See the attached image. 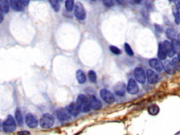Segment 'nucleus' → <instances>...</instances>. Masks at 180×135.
Masks as SVG:
<instances>
[{
  "instance_id": "nucleus-35",
  "label": "nucleus",
  "mask_w": 180,
  "mask_h": 135,
  "mask_svg": "<svg viewBox=\"0 0 180 135\" xmlns=\"http://www.w3.org/2000/svg\"><path fill=\"white\" fill-rule=\"evenodd\" d=\"M174 4H175V8L177 9H180V1L174 2Z\"/></svg>"
},
{
  "instance_id": "nucleus-4",
  "label": "nucleus",
  "mask_w": 180,
  "mask_h": 135,
  "mask_svg": "<svg viewBox=\"0 0 180 135\" xmlns=\"http://www.w3.org/2000/svg\"><path fill=\"white\" fill-rule=\"evenodd\" d=\"M75 16L79 21H82V20L85 19L86 18V11L84 7L83 6L80 2H77L75 5V9H74Z\"/></svg>"
},
{
  "instance_id": "nucleus-9",
  "label": "nucleus",
  "mask_w": 180,
  "mask_h": 135,
  "mask_svg": "<svg viewBox=\"0 0 180 135\" xmlns=\"http://www.w3.org/2000/svg\"><path fill=\"white\" fill-rule=\"evenodd\" d=\"M25 123L30 128H35L38 125V121L35 117L31 113H28L25 116Z\"/></svg>"
},
{
  "instance_id": "nucleus-24",
  "label": "nucleus",
  "mask_w": 180,
  "mask_h": 135,
  "mask_svg": "<svg viewBox=\"0 0 180 135\" xmlns=\"http://www.w3.org/2000/svg\"><path fill=\"white\" fill-rule=\"evenodd\" d=\"M172 11H173V15L174 16V21H175L176 24H179L180 23V11L179 9H176L175 7H174L172 9Z\"/></svg>"
},
{
  "instance_id": "nucleus-21",
  "label": "nucleus",
  "mask_w": 180,
  "mask_h": 135,
  "mask_svg": "<svg viewBox=\"0 0 180 135\" xmlns=\"http://www.w3.org/2000/svg\"><path fill=\"white\" fill-rule=\"evenodd\" d=\"M147 111L148 113L150 115L156 116L157 114H158L159 111H160V108H159V106L158 105H156V104H153V105L148 106Z\"/></svg>"
},
{
  "instance_id": "nucleus-10",
  "label": "nucleus",
  "mask_w": 180,
  "mask_h": 135,
  "mask_svg": "<svg viewBox=\"0 0 180 135\" xmlns=\"http://www.w3.org/2000/svg\"><path fill=\"white\" fill-rule=\"evenodd\" d=\"M148 63L151 68H152L153 69L156 70L158 72H161L163 69V64L160 60L157 59V58L150 59L148 61Z\"/></svg>"
},
{
  "instance_id": "nucleus-12",
  "label": "nucleus",
  "mask_w": 180,
  "mask_h": 135,
  "mask_svg": "<svg viewBox=\"0 0 180 135\" xmlns=\"http://www.w3.org/2000/svg\"><path fill=\"white\" fill-rule=\"evenodd\" d=\"M127 90V86H126L125 84L123 82H119L116 85L114 86V91L116 95L122 96L125 95Z\"/></svg>"
},
{
  "instance_id": "nucleus-38",
  "label": "nucleus",
  "mask_w": 180,
  "mask_h": 135,
  "mask_svg": "<svg viewBox=\"0 0 180 135\" xmlns=\"http://www.w3.org/2000/svg\"><path fill=\"white\" fill-rule=\"evenodd\" d=\"M175 135H180V132H179L178 133H177Z\"/></svg>"
},
{
  "instance_id": "nucleus-30",
  "label": "nucleus",
  "mask_w": 180,
  "mask_h": 135,
  "mask_svg": "<svg viewBox=\"0 0 180 135\" xmlns=\"http://www.w3.org/2000/svg\"><path fill=\"white\" fill-rule=\"evenodd\" d=\"M125 52L127 53V55H129L130 57H132L134 55V52L132 48H131L130 46L127 44V43H125Z\"/></svg>"
},
{
  "instance_id": "nucleus-26",
  "label": "nucleus",
  "mask_w": 180,
  "mask_h": 135,
  "mask_svg": "<svg viewBox=\"0 0 180 135\" xmlns=\"http://www.w3.org/2000/svg\"><path fill=\"white\" fill-rule=\"evenodd\" d=\"M171 44L172 47H173V49L174 51V52H180V44H179V42H177V40H172L171 42Z\"/></svg>"
},
{
  "instance_id": "nucleus-7",
  "label": "nucleus",
  "mask_w": 180,
  "mask_h": 135,
  "mask_svg": "<svg viewBox=\"0 0 180 135\" xmlns=\"http://www.w3.org/2000/svg\"><path fill=\"white\" fill-rule=\"evenodd\" d=\"M139 88L137 81L135 79L130 78V80L128 81L127 86V91H128V93L133 95V94H137L139 92Z\"/></svg>"
},
{
  "instance_id": "nucleus-3",
  "label": "nucleus",
  "mask_w": 180,
  "mask_h": 135,
  "mask_svg": "<svg viewBox=\"0 0 180 135\" xmlns=\"http://www.w3.org/2000/svg\"><path fill=\"white\" fill-rule=\"evenodd\" d=\"M40 126L44 129H49L51 128V127L54 124V119L53 116L49 113L44 114L42 116L40 121Z\"/></svg>"
},
{
  "instance_id": "nucleus-22",
  "label": "nucleus",
  "mask_w": 180,
  "mask_h": 135,
  "mask_svg": "<svg viewBox=\"0 0 180 135\" xmlns=\"http://www.w3.org/2000/svg\"><path fill=\"white\" fill-rule=\"evenodd\" d=\"M15 118H16V120L17 122V123L19 124V125H22L23 123H24V120H23L21 112H20V109L19 108L16 109V113H15Z\"/></svg>"
},
{
  "instance_id": "nucleus-34",
  "label": "nucleus",
  "mask_w": 180,
  "mask_h": 135,
  "mask_svg": "<svg viewBox=\"0 0 180 135\" xmlns=\"http://www.w3.org/2000/svg\"><path fill=\"white\" fill-rule=\"evenodd\" d=\"M4 21V13L0 9V23Z\"/></svg>"
},
{
  "instance_id": "nucleus-29",
  "label": "nucleus",
  "mask_w": 180,
  "mask_h": 135,
  "mask_svg": "<svg viewBox=\"0 0 180 135\" xmlns=\"http://www.w3.org/2000/svg\"><path fill=\"white\" fill-rule=\"evenodd\" d=\"M74 7V2L73 0H68L66 2V9L67 11H71Z\"/></svg>"
},
{
  "instance_id": "nucleus-16",
  "label": "nucleus",
  "mask_w": 180,
  "mask_h": 135,
  "mask_svg": "<svg viewBox=\"0 0 180 135\" xmlns=\"http://www.w3.org/2000/svg\"><path fill=\"white\" fill-rule=\"evenodd\" d=\"M163 44L167 52V55H168L169 57H174V54H175V52H174V51L173 49V47H172L171 42H169L168 40H165V41L163 42Z\"/></svg>"
},
{
  "instance_id": "nucleus-13",
  "label": "nucleus",
  "mask_w": 180,
  "mask_h": 135,
  "mask_svg": "<svg viewBox=\"0 0 180 135\" xmlns=\"http://www.w3.org/2000/svg\"><path fill=\"white\" fill-rule=\"evenodd\" d=\"M89 101L90 106H91V108H93L94 110H99V109L101 108L102 103L96 96H91L89 99Z\"/></svg>"
},
{
  "instance_id": "nucleus-15",
  "label": "nucleus",
  "mask_w": 180,
  "mask_h": 135,
  "mask_svg": "<svg viewBox=\"0 0 180 135\" xmlns=\"http://www.w3.org/2000/svg\"><path fill=\"white\" fill-rule=\"evenodd\" d=\"M167 52L165 49L163 42H160L158 45V57L159 60H165L167 58Z\"/></svg>"
},
{
  "instance_id": "nucleus-2",
  "label": "nucleus",
  "mask_w": 180,
  "mask_h": 135,
  "mask_svg": "<svg viewBox=\"0 0 180 135\" xmlns=\"http://www.w3.org/2000/svg\"><path fill=\"white\" fill-rule=\"evenodd\" d=\"M2 129L6 133H11V132L15 131V129H16V121L11 115L8 116L6 120L2 124Z\"/></svg>"
},
{
  "instance_id": "nucleus-33",
  "label": "nucleus",
  "mask_w": 180,
  "mask_h": 135,
  "mask_svg": "<svg viewBox=\"0 0 180 135\" xmlns=\"http://www.w3.org/2000/svg\"><path fill=\"white\" fill-rule=\"evenodd\" d=\"M18 135H30V133L28 131H20L18 132Z\"/></svg>"
},
{
  "instance_id": "nucleus-25",
  "label": "nucleus",
  "mask_w": 180,
  "mask_h": 135,
  "mask_svg": "<svg viewBox=\"0 0 180 135\" xmlns=\"http://www.w3.org/2000/svg\"><path fill=\"white\" fill-rule=\"evenodd\" d=\"M88 77H89V80L91 82L95 83L96 82V74L94 72V70H89L88 73Z\"/></svg>"
},
{
  "instance_id": "nucleus-23",
  "label": "nucleus",
  "mask_w": 180,
  "mask_h": 135,
  "mask_svg": "<svg viewBox=\"0 0 180 135\" xmlns=\"http://www.w3.org/2000/svg\"><path fill=\"white\" fill-rule=\"evenodd\" d=\"M166 36L168 39H170L172 40H174L176 37V31L172 28L169 27V28H168L166 30Z\"/></svg>"
},
{
  "instance_id": "nucleus-31",
  "label": "nucleus",
  "mask_w": 180,
  "mask_h": 135,
  "mask_svg": "<svg viewBox=\"0 0 180 135\" xmlns=\"http://www.w3.org/2000/svg\"><path fill=\"white\" fill-rule=\"evenodd\" d=\"M109 49L110 50V52H111L113 53H114V54L115 55H120V54H121V53H122L121 50H120L119 48L115 47V46H110Z\"/></svg>"
},
{
  "instance_id": "nucleus-37",
  "label": "nucleus",
  "mask_w": 180,
  "mask_h": 135,
  "mask_svg": "<svg viewBox=\"0 0 180 135\" xmlns=\"http://www.w3.org/2000/svg\"><path fill=\"white\" fill-rule=\"evenodd\" d=\"M177 58H178V59L180 61V52L178 53V57Z\"/></svg>"
},
{
  "instance_id": "nucleus-19",
  "label": "nucleus",
  "mask_w": 180,
  "mask_h": 135,
  "mask_svg": "<svg viewBox=\"0 0 180 135\" xmlns=\"http://www.w3.org/2000/svg\"><path fill=\"white\" fill-rule=\"evenodd\" d=\"M76 79L79 84H84L86 82V75L81 70H78L76 72Z\"/></svg>"
},
{
  "instance_id": "nucleus-18",
  "label": "nucleus",
  "mask_w": 180,
  "mask_h": 135,
  "mask_svg": "<svg viewBox=\"0 0 180 135\" xmlns=\"http://www.w3.org/2000/svg\"><path fill=\"white\" fill-rule=\"evenodd\" d=\"M9 4L11 8L16 11H21L24 9V5L21 4V2L20 1H15V0L14 1H10Z\"/></svg>"
},
{
  "instance_id": "nucleus-28",
  "label": "nucleus",
  "mask_w": 180,
  "mask_h": 135,
  "mask_svg": "<svg viewBox=\"0 0 180 135\" xmlns=\"http://www.w3.org/2000/svg\"><path fill=\"white\" fill-rule=\"evenodd\" d=\"M50 4L52 6V8L55 10L56 11H58L60 9V4H59L58 1H56V0H51L49 2Z\"/></svg>"
},
{
  "instance_id": "nucleus-8",
  "label": "nucleus",
  "mask_w": 180,
  "mask_h": 135,
  "mask_svg": "<svg viewBox=\"0 0 180 135\" xmlns=\"http://www.w3.org/2000/svg\"><path fill=\"white\" fill-rule=\"evenodd\" d=\"M146 77L148 83L153 85L156 84L159 81V76L155 71L152 69H148L146 71Z\"/></svg>"
},
{
  "instance_id": "nucleus-32",
  "label": "nucleus",
  "mask_w": 180,
  "mask_h": 135,
  "mask_svg": "<svg viewBox=\"0 0 180 135\" xmlns=\"http://www.w3.org/2000/svg\"><path fill=\"white\" fill-rule=\"evenodd\" d=\"M114 4H115L114 2L111 1V0H106V1H104V4L108 7L113 6L114 5Z\"/></svg>"
},
{
  "instance_id": "nucleus-11",
  "label": "nucleus",
  "mask_w": 180,
  "mask_h": 135,
  "mask_svg": "<svg viewBox=\"0 0 180 135\" xmlns=\"http://www.w3.org/2000/svg\"><path fill=\"white\" fill-rule=\"evenodd\" d=\"M71 115L69 113L68 108H59L57 111V117L61 121L67 120L71 118Z\"/></svg>"
},
{
  "instance_id": "nucleus-20",
  "label": "nucleus",
  "mask_w": 180,
  "mask_h": 135,
  "mask_svg": "<svg viewBox=\"0 0 180 135\" xmlns=\"http://www.w3.org/2000/svg\"><path fill=\"white\" fill-rule=\"evenodd\" d=\"M9 6L10 4L8 1H6V0H1L0 1V9L4 14H6V13L9 12Z\"/></svg>"
},
{
  "instance_id": "nucleus-5",
  "label": "nucleus",
  "mask_w": 180,
  "mask_h": 135,
  "mask_svg": "<svg viewBox=\"0 0 180 135\" xmlns=\"http://www.w3.org/2000/svg\"><path fill=\"white\" fill-rule=\"evenodd\" d=\"M134 75H135V80L137 81L138 82L141 84H144L146 80V76L144 70H143V68L140 67L136 68L134 70Z\"/></svg>"
},
{
  "instance_id": "nucleus-27",
  "label": "nucleus",
  "mask_w": 180,
  "mask_h": 135,
  "mask_svg": "<svg viewBox=\"0 0 180 135\" xmlns=\"http://www.w3.org/2000/svg\"><path fill=\"white\" fill-rule=\"evenodd\" d=\"M172 64H173L175 70L180 72V61L178 59L177 57H174L172 61Z\"/></svg>"
},
{
  "instance_id": "nucleus-17",
  "label": "nucleus",
  "mask_w": 180,
  "mask_h": 135,
  "mask_svg": "<svg viewBox=\"0 0 180 135\" xmlns=\"http://www.w3.org/2000/svg\"><path fill=\"white\" fill-rule=\"evenodd\" d=\"M68 110L69 111V113H71V116H73L74 117H75L78 116L79 113V108L78 106L77 105L76 103L73 102L71 103L69 106L68 107Z\"/></svg>"
},
{
  "instance_id": "nucleus-6",
  "label": "nucleus",
  "mask_w": 180,
  "mask_h": 135,
  "mask_svg": "<svg viewBox=\"0 0 180 135\" xmlns=\"http://www.w3.org/2000/svg\"><path fill=\"white\" fill-rule=\"evenodd\" d=\"M100 96L102 98L105 102L107 103H113L115 101V96L111 91L106 90V89H102L100 91Z\"/></svg>"
},
{
  "instance_id": "nucleus-14",
  "label": "nucleus",
  "mask_w": 180,
  "mask_h": 135,
  "mask_svg": "<svg viewBox=\"0 0 180 135\" xmlns=\"http://www.w3.org/2000/svg\"><path fill=\"white\" fill-rule=\"evenodd\" d=\"M163 68L165 71L168 74H169V75H174V74H175L176 70L174 68L173 64H172V61H166L163 64Z\"/></svg>"
},
{
  "instance_id": "nucleus-1",
  "label": "nucleus",
  "mask_w": 180,
  "mask_h": 135,
  "mask_svg": "<svg viewBox=\"0 0 180 135\" xmlns=\"http://www.w3.org/2000/svg\"><path fill=\"white\" fill-rule=\"evenodd\" d=\"M76 103L79 107V111L82 112L87 113V112L89 111L90 109H91L89 99L84 94H80V95L78 96V99H77Z\"/></svg>"
},
{
  "instance_id": "nucleus-36",
  "label": "nucleus",
  "mask_w": 180,
  "mask_h": 135,
  "mask_svg": "<svg viewBox=\"0 0 180 135\" xmlns=\"http://www.w3.org/2000/svg\"><path fill=\"white\" fill-rule=\"evenodd\" d=\"M177 42H178L179 44H180V34H179L178 36H177Z\"/></svg>"
}]
</instances>
